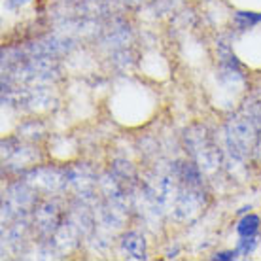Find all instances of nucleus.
<instances>
[{
    "mask_svg": "<svg viewBox=\"0 0 261 261\" xmlns=\"http://www.w3.org/2000/svg\"><path fill=\"white\" fill-rule=\"evenodd\" d=\"M121 248L130 259H144L146 257V242L144 237L137 235V233H127L121 241Z\"/></svg>",
    "mask_w": 261,
    "mask_h": 261,
    "instance_id": "1",
    "label": "nucleus"
},
{
    "mask_svg": "<svg viewBox=\"0 0 261 261\" xmlns=\"http://www.w3.org/2000/svg\"><path fill=\"white\" fill-rule=\"evenodd\" d=\"M257 229H259V218L255 214H248L239 222L237 231H239V235L242 239H246V237H254L257 233Z\"/></svg>",
    "mask_w": 261,
    "mask_h": 261,
    "instance_id": "2",
    "label": "nucleus"
},
{
    "mask_svg": "<svg viewBox=\"0 0 261 261\" xmlns=\"http://www.w3.org/2000/svg\"><path fill=\"white\" fill-rule=\"evenodd\" d=\"M237 25L241 27L242 31H246V29H250V27L257 25L261 21V13H250V12H239L237 13Z\"/></svg>",
    "mask_w": 261,
    "mask_h": 261,
    "instance_id": "3",
    "label": "nucleus"
},
{
    "mask_svg": "<svg viewBox=\"0 0 261 261\" xmlns=\"http://www.w3.org/2000/svg\"><path fill=\"white\" fill-rule=\"evenodd\" d=\"M255 244H257V242H255L254 237H246V239L239 244V248L237 250H239V254H250V252L255 248Z\"/></svg>",
    "mask_w": 261,
    "mask_h": 261,
    "instance_id": "4",
    "label": "nucleus"
},
{
    "mask_svg": "<svg viewBox=\"0 0 261 261\" xmlns=\"http://www.w3.org/2000/svg\"><path fill=\"white\" fill-rule=\"evenodd\" d=\"M237 255H239V250H233V252H220V254H216L212 259H218V261H231V259H237Z\"/></svg>",
    "mask_w": 261,
    "mask_h": 261,
    "instance_id": "5",
    "label": "nucleus"
},
{
    "mask_svg": "<svg viewBox=\"0 0 261 261\" xmlns=\"http://www.w3.org/2000/svg\"><path fill=\"white\" fill-rule=\"evenodd\" d=\"M27 2H31V0H8V6L10 8H17V6H23Z\"/></svg>",
    "mask_w": 261,
    "mask_h": 261,
    "instance_id": "6",
    "label": "nucleus"
}]
</instances>
